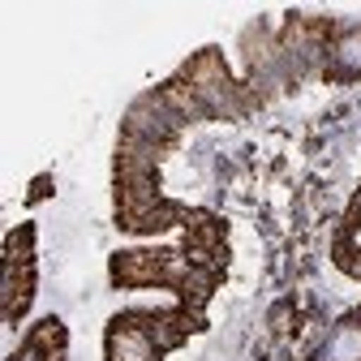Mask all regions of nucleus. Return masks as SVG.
I'll return each mask as SVG.
<instances>
[{"label":"nucleus","instance_id":"1","mask_svg":"<svg viewBox=\"0 0 361 361\" xmlns=\"http://www.w3.org/2000/svg\"><path fill=\"white\" fill-rule=\"evenodd\" d=\"M112 361H151V344L142 340V331L116 327L112 331Z\"/></svg>","mask_w":361,"mask_h":361},{"label":"nucleus","instance_id":"2","mask_svg":"<svg viewBox=\"0 0 361 361\" xmlns=\"http://www.w3.org/2000/svg\"><path fill=\"white\" fill-rule=\"evenodd\" d=\"M331 361H361V331L357 327H340L331 340Z\"/></svg>","mask_w":361,"mask_h":361},{"label":"nucleus","instance_id":"3","mask_svg":"<svg viewBox=\"0 0 361 361\" xmlns=\"http://www.w3.org/2000/svg\"><path fill=\"white\" fill-rule=\"evenodd\" d=\"M336 56H340L348 69H361V30H357V35H348V39L340 43V48H336Z\"/></svg>","mask_w":361,"mask_h":361}]
</instances>
